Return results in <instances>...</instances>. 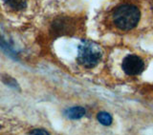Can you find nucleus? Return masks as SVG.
<instances>
[{"mask_svg":"<svg viewBox=\"0 0 153 135\" xmlns=\"http://www.w3.org/2000/svg\"><path fill=\"white\" fill-rule=\"evenodd\" d=\"M141 20V10L133 1H122L108 12L107 26L114 32H126L134 30Z\"/></svg>","mask_w":153,"mask_h":135,"instance_id":"nucleus-1","label":"nucleus"},{"mask_svg":"<svg viewBox=\"0 0 153 135\" xmlns=\"http://www.w3.org/2000/svg\"><path fill=\"white\" fill-rule=\"evenodd\" d=\"M5 3L8 5V7L14 11H21V10L25 9L27 0H5Z\"/></svg>","mask_w":153,"mask_h":135,"instance_id":"nucleus-6","label":"nucleus"},{"mask_svg":"<svg viewBox=\"0 0 153 135\" xmlns=\"http://www.w3.org/2000/svg\"><path fill=\"white\" fill-rule=\"evenodd\" d=\"M102 50L93 41L84 40L79 47L78 61L86 69H92L97 66L102 59Z\"/></svg>","mask_w":153,"mask_h":135,"instance_id":"nucleus-2","label":"nucleus"},{"mask_svg":"<svg viewBox=\"0 0 153 135\" xmlns=\"http://www.w3.org/2000/svg\"><path fill=\"white\" fill-rule=\"evenodd\" d=\"M123 70L127 75H138L143 72L145 69V64L141 57L136 54H129L123 59L122 64Z\"/></svg>","mask_w":153,"mask_h":135,"instance_id":"nucleus-3","label":"nucleus"},{"mask_svg":"<svg viewBox=\"0 0 153 135\" xmlns=\"http://www.w3.org/2000/svg\"><path fill=\"white\" fill-rule=\"evenodd\" d=\"M32 134H48L47 131H43V129H33V131H31Z\"/></svg>","mask_w":153,"mask_h":135,"instance_id":"nucleus-9","label":"nucleus"},{"mask_svg":"<svg viewBox=\"0 0 153 135\" xmlns=\"http://www.w3.org/2000/svg\"><path fill=\"white\" fill-rule=\"evenodd\" d=\"M2 80H3V82L6 85L12 87V88H13V89H18L17 82L14 80L13 77H11V76H3L2 77Z\"/></svg>","mask_w":153,"mask_h":135,"instance_id":"nucleus-8","label":"nucleus"},{"mask_svg":"<svg viewBox=\"0 0 153 135\" xmlns=\"http://www.w3.org/2000/svg\"><path fill=\"white\" fill-rule=\"evenodd\" d=\"M85 114V109L81 107H75V108H71L66 112L67 117L70 119H79Z\"/></svg>","mask_w":153,"mask_h":135,"instance_id":"nucleus-5","label":"nucleus"},{"mask_svg":"<svg viewBox=\"0 0 153 135\" xmlns=\"http://www.w3.org/2000/svg\"><path fill=\"white\" fill-rule=\"evenodd\" d=\"M98 120L100 124L104 125V126H109L112 123L111 115L107 112H100L98 114Z\"/></svg>","mask_w":153,"mask_h":135,"instance_id":"nucleus-7","label":"nucleus"},{"mask_svg":"<svg viewBox=\"0 0 153 135\" xmlns=\"http://www.w3.org/2000/svg\"><path fill=\"white\" fill-rule=\"evenodd\" d=\"M0 128H1V126H0Z\"/></svg>","mask_w":153,"mask_h":135,"instance_id":"nucleus-10","label":"nucleus"},{"mask_svg":"<svg viewBox=\"0 0 153 135\" xmlns=\"http://www.w3.org/2000/svg\"><path fill=\"white\" fill-rule=\"evenodd\" d=\"M72 23L69 19L67 18H59L55 21L53 24V32L59 34H64L68 33L71 31Z\"/></svg>","mask_w":153,"mask_h":135,"instance_id":"nucleus-4","label":"nucleus"}]
</instances>
